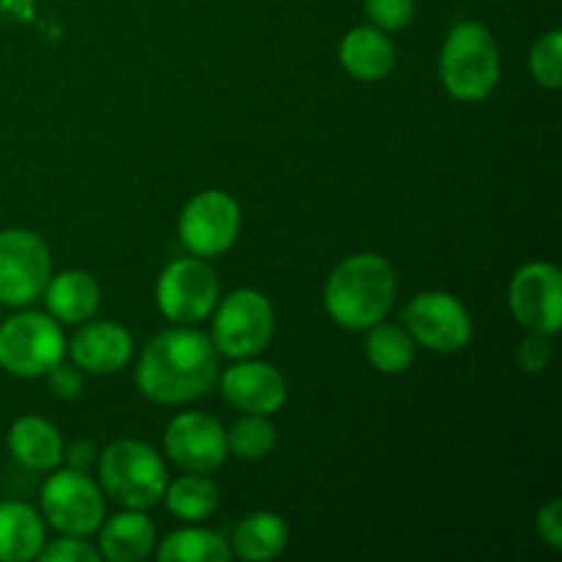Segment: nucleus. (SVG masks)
Wrapping results in <instances>:
<instances>
[{"label": "nucleus", "instance_id": "aec40b11", "mask_svg": "<svg viewBox=\"0 0 562 562\" xmlns=\"http://www.w3.org/2000/svg\"><path fill=\"white\" fill-rule=\"evenodd\" d=\"M44 521L25 503H0V562H31L44 547Z\"/></svg>", "mask_w": 562, "mask_h": 562}, {"label": "nucleus", "instance_id": "6e6552de", "mask_svg": "<svg viewBox=\"0 0 562 562\" xmlns=\"http://www.w3.org/2000/svg\"><path fill=\"white\" fill-rule=\"evenodd\" d=\"M42 510L64 536L88 538L104 519L102 486L82 470H60L42 486Z\"/></svg>", "mask_w": 562, "mask_h": 562}, {"label": "nucleus", "instance_id": "4be33fe9", "mask_svg": "<svg viewBox=\"0 0 562 562\" xmlns=\"http://www.w3.org/2000/svg\"><path fill=\"white\" fill-rule=\"evenodd\" d=\"M162 497L168 499L170 514L179 516L181 521H206L220 505L217 486L203 472H187L176 477L170 486H165Z\"/></svg>", "mask_w": 562, "mask_h": 562}, {"label": "nucleus", "instance_id": "2eb2a0df", "mask_svg": "<svg viewBox=\"0 0 562 562\" xmlns=\"http://www.w3.org/2000/svg\"><path fill=\"white\" fill-rule=\"evenodd\" d=\"M69 355L75 366L86 373H115L130 362L132 335L115 322H93L80 327L71 338Z\"/></svg>", "mask_w": 562, "mask_h": 562}, {"label": "nucleus", "instance_id": "1a4fd4ad", "mask_svg": "<svg viewBox=\"0 0 562 562\" xmlns=\"http://www.w3.org/2000/svg\"><path fill=\"white\" fill-rule=\"evenodd\" d=\"M220 300L217 272L203 258H179L157 280V305L168 322L198 324L212 316Z\"/></svg>", "mask_w": 562, "mask_h": 562}, {"label": "nucleus", "instance_id": "cd10ccee", "mask_svg": "<svg viewBox=\"0 0 562 562\" xmlns=\"http://www.w3.org/2000/svg\"><path fill=\"white\" fill-rule=\"evenodd\" d=\"M36 560L42 562H97L102 560L97 547H91L88 541L77 536H64L60 541L47 543L42 547V552L36 554Z\"/></svg>", "mask_w": 562, "mask_h": 562}, {"label": "nucleus", "instance_id": "412c9836", "mask_svg": "<svg viewBox=\"0 0 562 562\" xmlns=\"http://www.w3.org/2000/svg\"><path fill=\"white\" fill-rule=\"evenodd\" d=\"M289 543V527L278 514L256 510L245 516L234 530V547L231 552L247 562H267L283 554Z\"/></svg>", "mask_w": 562, "mask_h": 562}, {"label": "nucleus", "instance_id": "ddd939ff", "mask_svg": "<svg viewBox=\"0 0 562 562\" xmlns=\"http://www.w3.org/2000/svg\"><path fill=\"white\" fill-rule=\"evenodd\" d=\"M165 453L179 470L209 475V472L220 470L228 456L225 428L203 412L176 415L165 428Z\"/></svg>", "mask_w": 562, "mask_h": 562}, {"label": "nucleus", "instance_id": "39448f33", "mask_svg": "<svg viewBox=\"0 0 562 562\" xmlns=\"http://www.w3.org/2000/svg\"><path fill=\"white\" fill-rule=\"evenodd\" d=\"M66 355L58 322L44 313H20L0 322V368L14 376H44Z\"/></svg>", "mask_w": 562, "mask_h": 562}, {"label": "nucleus", "instance_id": "0eeeda50", "mask_svg": "<svg viewBox=\"0 0 562 562\" xmlns=\"http://www.w3.org/2000/svg\"><path fill=\"white\" fill-rule=\"evenodd\" d=\"M49 278L53 261L42 236L25 228L0 231V305H33Z\"/></svg>", "mask_w": 562, "mask_h": 562}, {"label": "nucleus", "instance_id": "b1692460", "mask_svg": "<svg viewBox=\"0 0 562 562\" xmlns=\"http://www.w3.org/2000/svg\"><path fill=\"white\" fill-rule=\"evenodd\" d=\"M368 360L379 373H404L415 362V340L398 324H373L368 335Z\"/></svg>", "mask_w": 562, "mask_h": 562}, {"label": "nucleus", "instance_id": "bb28decb", "mask_svg": "<svg viewBox=\"0 0 562 562\" xmlns=\"http://www.w3.org/2000/svg\"><path fill=\"white\" fill-rule=\"evenodd\" d=\"M366 14L379 31H401L415 16V0H366Z\"/></svg>", "mask_w": 562, "mask_h": 562}, {"label": "nucleus", "instance_id": "423d86ee", "mask_svg": "<svg viewBox=\"0 0 562 562\" xmlns=\"http://www.w3.org/2000/svg\"><path fill=\"white\" fill-rule=\"evenodd\" d=\"M274 333V311L261 291L239 289L214 313L212 344L231 360H247L267 349Z\"/></svg>", "mask_w": 562, "mask_h": 562}, {"label": "nucleus", "instance_id": "f257e3e1", "mask_svg": "<svg viewBox=\"0 0 562 562\" xmlns=\"http://www.w3.org/2000/svg\"><path fill=\"white\" fill-rule=\"evenodd\" d=\"M137 387L154 404L179 406L212 390L217 379V349L212 338L187 324L159 333L137 362Z\"/></svg>", "mask_w": 562, "mask_h": 562}, {"label": "nucleus", "instance_id": "f3484780", "mask_svg": "<svg viewBox=\"0 0 562 562\" xmlns=\"http://www.w3.org/2000/svg\"><path fill=\"white\" fill-rule=\"evenodd\" d=\"M9 453L25 470L49 472L64 459V442L53 423L27 415L9 428Z\"/></svg>", "mask_w": 562, "mask_h": 562}, {"label": "nucleus", "instance_id": "f03ea898", "mask_svg": "<svg viewBox=\"0 0 562 562\" xmlns=\"http://www.w3.org/2000/svg\"><path fill=\"white\" fill-rule=\"evenodd\" d=\"M395 272L387 258L357 252L346 258L324 285V307L329 318L346 329H371L384 322L395 300Z\"/></svg>", "mask_w": 562, "mask_h": 562}, {"label": "nucleus", "instance_id": "dca6fc26", "mask_svg": "<svg viewBox=\"0 0 562 562\" xmlns=\"http://www.w3.org/2000/svg\"><path fill=\"white\" fill-rule=\"evenodd\" d=\"M340 66L355 80L376 82L387 77L395 66V44L384 31L373 25L351 27L340 42Z\"/></svg>", "mask_w": 562, "mask_h": 562}, {"label": "nucleus", "instance_id": "c85d7f7f", "mask_svg": "<svg viewBox=\"0 0 562 562\" xmlns=\"http://www.w3.org/2000/svg\"><path fill=\"white\" fill-rule=\"evenodd\" d=\"M516 362L527 373L547 371V366L552 362V346H549L547 335H530V338L521 340L519 351H516Z\"/></svg>", "mask_w": 562, "mask_h": 562}, {"label": "nucleus", "instance_id": "c756f323", "mask_svg": "<svg viewBox=\"0 0 562 562\" xmlns=\"http://www.w3.org/2000/svg\"><path fill=\"white\" fill-rule=\"evenodd\" d=\"M49 376V390H53V395H58V398H75V395L82 393V376L80 371H77V366H64V362H58V366H53L47 371Z\"/></svg>", "mask_w": 562, "mask_h": 562}, {"label": "nucleus", "instance_id": "4468645a", "mask_svg": "<svg viewBox=\"0 0 562 562\" xmlns=\"http://www.w3.org/2000/svg\"><path fill=\"white\" fill-rule=\"evenodd\" d=\"M225 401L245 415H274L289 398V384L278 368L267 362H239L223 373L220 382Z\"/></svg>", "mask_w": 562, "mask_h": 562}, {"label": "nucleus", "instance_id": "393cba45", "mask_svg": "<svg viewBox=\"0 0 562 562\" xmlns=\"http://www.w3.org/2000/svg\"><path fill=\"white\" fill-rule=\"evenodd\" d=\"M228 439V453L241 461H261L272 453L278 434L274 426L263 415H245L225 431Z\"/></svg>", "mask_w": 562, "mask_h": 562}, {"label": "nucleus", "instance_id": "f8f14e48", "mask_svg": "<svg viewBox=\"0 0 562 562\" xmlns=\"http://www.w3.org/2000/svg\"><path fill=\"white\" fill-rule=\"evenodd\" d=\"M404 322L415 344L431 351H461L472 338V318L467 307L445 291H423L404 311Z\"/></svg>", "mask_w": 562, "mask_h": 562}, {"label": "nucleus", "instance_id": "6ab92c4d", "mask_svg": "<svg viewBox=\"0 0 562 562\" xmlns=\"http://www.w3.org/2000/svg\"><path fill=\"white\" fill-rule=\"evenodd\" d=\"M102 291H99L97 280L80 269H69L60 272L58 278H49L47 289H44V302L55 322L64 324H80L97 313Z\"/></svg>", "mask_w": 562, "mask_h": 562}, {"label": "nucleus", "instance_id": "2f4dec72", "mask_svg": "<svg viewBox=\"0 0 562 562\" xmlns=\"http://www.w3.org/2000/svg\"><path fill=\"white\" fill-rule=\"evenodd\" d=\"M66 461H69L71 470H82L86 472L88 467L93 464V445L91 442H75L69 448V453H64Z\"/></svg>", "mask_w": 562, "mask_h": 562}, {"label": "nucleus", "instance_id": "5701e85b", "mask_svg": "<svg viewBox=\"0 0 562 562\" xmlns=\"http://www.w3.org/2000/svg\"><path fill=\"white\" fill-rule=\"evenodd\" d=\"M234 558L231 543L220 532L201 530H176L159 543L157 560L159 562H225Z\"/></svg>", "mask_w": 562, "mask_h": 562}, {"label": "nucleus", "instance_id": "9d476101", "mask_svg": "<svg viewBox=\"0 0 562 562\" xmlns=\"http://www.w3.org/2000/svg\"><path fill=\"white\" fill-rule=\"evenodd\" d=\"M241 228L239 203L220 190L198 192L179 217V236L192 256L217 258L234 247Z\"/></svg>", "mask_w": 562, "mask_h": 562}, {"label": "nucleus", "instance_id": "a878e982", "mask_svg": "<svg viewBox=\"0 0 562 562\" xmlns=\"http://www.w3.org/2000/svg\"><path fill=\"white\" fill-rule=\"evenodd\" d=\"M530 71L543 88L558 91L562 86V31H558V27L543 33V36L532 44Z\"/></svg>", "mask_w": 562, "mask_h": 562}, {"label": "nucleus", "instance_id": "7ed1b4c3", "mask_svg": "<svg viewBox=\"0 0 562 562\" xmlns=\"http://www.w3.org/2000/svg\"><path fill=\"white\" fill-rule=\"evenodd\" d=\"M439 77L459 102H483L499 80V47L492 31L481 22H459L442 44Z\"/></svg>", "mask_w": 562, "mask_h": 562}, {"label": "nucleus", "instance_id": "7c9ffc66", "mask_svg": "<svg viewBox=\"0 0 562 562\" xmlns=\"http://www.w3.org/2000/svg\"><path fill=\"white\" fill-rule=\"evenodd\" d=\"M538 532H541L543 541L552 549H562V503L552 499L549 505H543L541 514H538Z\"/></svg>", "mask_w": 562, "mask_h": 562}, {"label": "nucleus", "instance_id": "a211bd4d", "mask_svg": "<svg viewBox=\"0 0 562 562\" xmlns=\"http://www.w3.org/2000/svg\"><path fill=\"white\" fill-rule=\"evenodd\" d=\"M157 530L140 510H126L99 525V554L110 562H140L151 554Z\"/></svg>", "mask_w": 562, "mask_h": 562}, {"label": "nucleus", "instance_id": "9b49d317", "mask_svg": "<svg viewBox=\"0 0 562 562\" xmlns=\"http://www.w3.org/2000/svg\"><path fill=\"white\" fill-rule=\"evenodd\" d=\"M508 305L516 322L532 335H552L562 327V274L554 263L536 261L514 274Z\"/></svg>", "mask_w": 562, "mask_h": 562}, {"label": "nucleus", "instance_id": "20e7f679", "mask_svg": "<svg viewBox=\"0 0 562 562\" xmlns=\"http://www.w3.org/2000/svg\"><path fill=\"white\" fill-rule=\"evenodd\" d=\"M99 483L113 503L130 510H146L162 499L168 475L151 445L119 439L99 459Z\"/></svg>", "mask_w": 562, "mask_h": 562}, {"label": "nucleus", "instance_id": "473e14b6", "mask_svg": "<svg viewBox=\"0 0 562 562\" xmlns=\"http://www.w3.org/2000/svg\"><path fill=\"white\" fill-rule=\"evenodd\" d=\"M0 14L16 22H27L33 16V0H0Z\"/></svg>", "mask_w": 562, "mask_h": 562}]
</instances>
